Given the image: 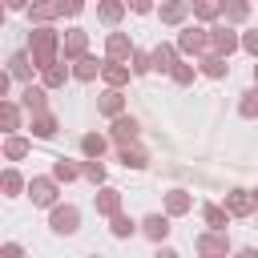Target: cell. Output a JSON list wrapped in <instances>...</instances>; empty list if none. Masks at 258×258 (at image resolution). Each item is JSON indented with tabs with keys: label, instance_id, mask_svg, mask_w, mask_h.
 Segmentation results:
<instances>
[{
	"label": "cell",
	"instance_id": "27",
	"mask_svg": "<svg viewBox=\"0 0 258 258\" xmlns=\"http://www.w3.org/2000/svg\"><path fill=\"white\" fill-rule=\"evenodd\" d=\"M20 113H24V105L20 101H0V121H4V133H16L20 129Z\"/></svg>",
	"mask_w": 258,
	"mask_h": 258
},
{
	"label": "cell",
	"instance_id": "1",
	"mask_svg": "<svg viewBox=\"0 0 258 258\" xmlns=\"http://www.w3.org/2000/svg\"><path fill=\"white\" fill-rule=\"evenodd\" d=\"M28 52H32V60H36V69H48V64L64 60V56H60V32H52L48 24L32 28V36H28Z\"/></svg>",
	"mask_w": 258,
	"mask_h": 258
},
{
	"label": "cell",
	"instance_id": "31",
	"mask_svg": "<svg viewBox=\"0 0 258 258\" xmlns=\"http://www.w3.org/2000/svg\"><path fill=\"white\" fill-rule=\"evenodd\" d=\"M109 141H113V137H105V133H81V153H85V157H101V153L109 149Z\"/></svg>",
	"mask_w": 258,
	"mask_h": 258
},
{
	"label": "cell",
	"instance_id": "28",
	"mask_svg": "<svg viewBox=\"0 0 258 258\" xmlns=\"http://www.w3.org/2000/svg\"><path fill=\"white\" fill-rule=\"evenodd\" d=\"M137 230H141V222H133V218H129V214H121V210L109 218V234H113V238H133Z\"/></svg>",
	"mask_w": 258,
	"mask_h": 258
},
{
	"label": "cell",
	"instance_id": "17",
	"mask_svg": "<svg viewBox=\"0 0 258 258\" xmlns=\"http://www.w3.org/2000/svg\"><path fill=\"white\" fill-rule=\"evenodd\" d=\"M129 73H133V64H121V60H113V56H105V69H101V77H105V85H113V89H121V85H129Z\"/></svg>",
	"mask_w": 258,
	"mask_h": 258
},
{
	"label": "cell",
	"instance_id": "24",
	"mask_svg": "<svg viewBox=\"0 0 258 258\" xmlns=\"http://www.w3.org/2000/svg\"><path fill=\"white\" fill-rule=\"evenodd\" d=\"M117 210H121V189H113V185H101V189H97V214L113 218Z\"/></svg>",
	"mask_w": 258,
	"mask_h": 258
},
{
	"label": "cell",
	"instance_id": "40",
	"mask_svg": "<svg viewBox=\"0 0 258 258\" xmlns=\"http://www.w3.org/2000/svg\"><path fill=\"white\" fill-rule=\"evenodd\" d=\"M242 48L258 60V28H250V32H242Z\"/></svg>",
	"mask_w": 258,
	"mask_h": 258
},
{
	"label": "cell",
	"instance_id": "7",
	"mask_svg": "<svg viewBox=\"0 0 258 258\" xmlns=\"http://www.w3.org/2000/svg\"><path fill=\"white\" fill-rule=\"evenodd\" d=\"M85 52H89V32H85V28H69V32L60 36V56L73 64V60L85 56Z\"/></svg>",
	"mask_w": 258,
	"mask_h": 258
},
{
	"label": "cell",
	"instance_id": "3",
	"mask_svg": "<svg viewBox=\"0 0 258 258\" xmlns=\"http://www.w3.org/2000/svg\"><path fill=\"white\" fill-rule=\"evenodd\" d=\"M177 48H181L185 56H202V52H210V28H202V24L181 28V32H177Z\"/></svg>",
	"mask_w": 258,
	"mask_h": 258
},
{
	"label": "cell",
	"instance_id": "43",
	"mask_svg": "<svg viewBox=\"0 0 258 258\" xmlns=\"http://www.w3.org/2000/svg\"><path fill=\"white\" fill-rule=\"evenodd\" d=\"M125 4H129L133 12H141V16H145V12H153V0H125Z\"/></svg>",
	"mask_w": 258,
	"mask_h": 258
},
{
	"label": "cell",
	"instance_id": "8",
	"mask_svg": "<svg viewBox=\"0 0 258 258\" xmlns=\"http://www.w3.org/2000/svg\"><path fill=\"white\" fill-rule=\"evenodd\" d=\"M194 250L198 254H230V238H226V230H210L206 226V234L194 238Z\"/></svg>",
	"mask_w": 258,
	"mask_h": 258
},
{
	"label": "cell",
	"instance_id": "34",
	"mask_svg": "<svg viewBox=\"0 0 258 258\" xmlns=\"http://www.w3.org/2000/svg\"><path fill=\"white\" fill-rule=\"evenodd\" d=\"M81 177L93 181V185H105V165H101V157H85V161H81Z\"/></svg>",
	"mask_w": 258,
	"mask_h": 258
},
{
	"label": "cell",
	"instance_id": "38",
	"mask_svg": "<svg viewBox=\"0 0 258 258\" xmlns=\"http://www.w3.org/2000/svg\"><path fill=\"white\" fill-rule=\"evenodd\" d=\"M52 177H56V181H77V177H81V165H73V161L60 157V161L52 165Z\"/></svg>",
	"mask_w": 258,
	"mask_h": 258
},
{
	"label": "cell",
	"instance_id": "19",
	"mask_svg": "<svg viewBox=\"0 0 258 258\" xmlns=\"http://www.w3.org/2000/svg\"><path fill=\"white\" fill-rule=\"evenodd\" d=\"M194 8H189V0H165L161 8H157V16H161V24H185V16H189Z\"/></svg>",
	"mask_w": 258,
	"mask_h": 258
},
{
	"label": "cell",
	"instance_id": "2",
	"mask_svg": "<svg viewBox=\"0 0 258 258\" xmlns=\"http://www.w3.org/2000/svg\"><path fill=\"white\" fill-rule=\"evenodd\" d=\"M210 48H214V52H222V56H230V52H238V48H242V36L234 32V24H230V20H214V24H210Z\"/></svg>",
	"mask_w": 258,
	"mask_h": 258
},
{
	"label": "cell",
	"instance_id": "20",
	"mask_svg": "<svg viewBox=\"0 0 258 258\" xmlns=\"http://www.w3.org/2000/svg\"><path fill=\"white\" fill-rule=\"evenodd\" d=\"M105 56H113V60H129V56H133V40H129L125 32H109V40H105Z\"/></svg>",
	"mask_w": 258,
	"mask_h": 258
},
{
	"label": "cell",
	"instance_id": "37",
	"mask_svg": "<svg viewBox=\"0 0 258 258\" xmlns=\"http://www.w3.org/2000/svg\"><path fill=\"white\" fill-rule=\"evenodd\" d=\"M133 77H145V73H153V52H141V48H133Z\"/></svg>",
	"mask_w": 258,
	"mask_h": 258
},
{
	"label": "cell",
	"instance_id": "22",
	"mask_svg": "<svg viewBox=\"0 0 258 258\" xmlns=\"http://www.w3.org/2000/svg\"><path fill=\"white\" fill-rule=\"evenodd\" d=\"M97 113H105V117H117V113H125V97H121V89H105L101 97H97Z\"/></svg>",
	"mask_w": 258,
	"mask_h": 258
},
{
	"label": "cell",
	"instance_id": "32",
	"mask_svg": "<svg viewBox=\"0 0 258 258\" xmlns=\"http://www.w3.org/2000/svg\"><path fill=\"white\" fill-rule=\"evenodd\" d=\"M246 16H250V0H222V20L246 24Z\"/></svg>",
	"mask_w": 258,
	"mask_h": 258
},
{
	"label": "cell",
	"instance_id": "29",
	"mask_svg": "<svg viewBox=\"0 0 258 258\" xmlns=\"http://www.w3.org/2000/svg\"><path fill=\"white\" fill-rule=\"evenodd\" d=\"M177 52H181V48H173V44H157V48H153V69H157V73H173Z\"/></svg>",
	"mask_w": 258,
	"mask_h": 258
},
{
	"label": "cell",
	"instance_id": "12",
	"mask_svg": "<svg viewBox=\"0 0 258 258\" xmlns=\"http://www.w3.org/2000/svg\"><path fill=\"white\" fill-rule=\"evenodd\" d=\"M101 69H105V56L97 60L93 52H85V56H77V60H73V81H97V77H101Z\"/></svg>",
	"mask_w": 258,
	"mask_h": 258
},
{
	"label": "cell",
	"instance_id": "6",
	"mask_svg": "<svg viewBox=\"0 0 258 258\" xmlns=\"http://www.w3.org/2000/svg\"><path fill=\"white\" fill-rule=\"evenodd\" d=\"M109 137H113V145H129V141L141 137V121L129 117V113H117L113 125H109Z\"/></svg>",
	"mask_w": 258,
	"mask_h": 258
},
{
	"label": "cell",
	"instance_id": "11",
	"mask_svg": "<svg viewBox=\"0 0 258 258\" xmlns=\"http://www.w3.org/2000/svg\"><path fill=\"white\" fill-rule=\"evenodd\" d=\"M222 206H226L234 218H250V214H254V194H250V189H242V185H234V189L226 194V202H222Z\"/></svg>",
	"mask_w": 258,
	"mask_h": 258
},
{
	"label": "cell",
	"instance_id": "4",
	"mask_svg": "<svg viewBox=\"0 0 258 258\" xmlns=\"http://www.w3.org/2000/svg\"><path fill=\"white\" fill-rule=\"evenodd\" d=\"M60 181L48 173V177H32L28 181V198H32V206H44V210H52L56 206V198H60V189H56Z\"/></svg>",
	"mask_w": 258,
	"mask_h": 258
},
{
	"label": "cell",
	"instance_id": "13",
	"mask_svg": "<svg viewBox=\"0 0 258 258\" xmlns=\"http://www.w3.org/2000/svg\"><path fill=\"white\" fill-rule=\"evenodd\" d=\"M141 234L149 242H165L169 238V214H145L141 218Z\"/></svg>",
	"mask_w": 258,
	"mask_h": 258
},
{
	"label": "cell",
	"instance_id": "46",
	"mask_svg": "<svg viewBox=\"0 0 258 258\" xmlns=\"http://www.w3.org/2000/svg\"><path fill=\"white\" fill-rule=\"evenodd\" d=\"M254 214H258V189H254Z\"/></svg>",
	"mask_w": 258,
	"mask_h": 258
},
{
	"label": "cell",
	"instance_id": "45",
	"mask_svg": "<svg viewBox=\"0 0 258 258\" xmlns=\"http://www.w3.org/2000/svg\"><path fill=\"white\" fill-rule=\"evenodd\" d=\"M254 85H258V60H254Z\"/></svg>",
	"mask_w": 258,
	"mask_h": 258
},
{
	"label": "cell",
	"instance_id": "42",
	"mask_svg": "<svg viewBox=\"0 0 258 258\" xmlns=\"http://www.w3.org/2000/svg\"><path fill=\"white\" fill-rule=\"evenodd\" d=\"M0 254H4V258H20V254H24V246H20V242H4V250H0Z\"/></svg>",
	"mask_w": 258,
	"mask_h": 258
},
{
	"label": "cell",
	"instance_id": "5",
	"mask_svg": "<svg viewBox=\"0 0 258 258\" xmlns=\"http://www.w3.org/2000/svg\"><path fill=\"white\" fill-rule=\"evenodd\" d=\"M48 226H52V234H77V230H81V210L69 206V202H64V206L56 202L52 214H48Z\"/></svg>",
	"mask_w": 258,
	"mask_h": 258
},
{
	"label": "cell",
	"instance_id": "21",
	"mask_svg": "<svg viewBox=\"0 0 258 258\" xmlns=\"http://www.w3.org/2000/svg\"><path fill=\"white\" fill-rule=\"evenodd\" d=\"M73 77V69H69V60H56V64H48V69H40V85L44 89H60L64 81Z\"/></svg>",
	"mask_w": 258,
	"mask_h": 258
},
{
	"label": "cell",
	"instance_id": "14",
	"mask_svg": "<svg viewBox=\"0 0 258 258\" xmlns=\"http://www.w3.org/2000/svg\"><path fill=\"white\" fill-rule=\"evenodd\" d=\"M117 161H121L125 169H145V165H149V153H145L137 141H129V145H117Z\"/></svg>",
	"mask_w": 258,
	"mask_h": 258
},
{
	"label": "cell",
	"instance_id": "10",
	"mask_svg": "<svg viewBox=\"0 0 258 258\" xmlns=\"http://www.w3.org/2000/svg\"><path fill=\"white\" fill-rule=\"evenodd\" d=\"M198 73H202V77H210V81H222V77H230V64H226V56H222V52H214V48H210V52H202V56H198Z\"/></svg>",
	"mask_w": 258,
	"mask_h": 258
},
{
	"label": "cell",
	"instance_id": "35",
	"mask_svg": "<svg viewBox=\"0 0 258 258\" xmlns=\"http://www.w3.org/2000/svg\"><path fill=\"white\" fill-rule=\"evenodd\" d=\"M238 113H242L246 121H254V117H258V85H250V89L242 93V101H238Z\"/></svg>",
	"mask_w": 258,
	"mask_h": 258
},
{
	"label": "cell",
	"instance_id": "23",
	"mask_svg": "<svg viewBox=\"0 0 258 258\" xmlns=\"http://www.w3.org/2000/svg\"><path fill=\"white\" fill-rule=\"evenodd\" d=\"M56 129H60V121H56V113H36L32 117V137H40V141H48V137H56Z\"/></svg>",
	"mask_w": 258,
	"mask_h": 258
},
{
	"label": "cell",
	"instance_id": "36",
	"mask_svg": "<svg viewBox=\"0 0 258 258\" xmlns=\"http://www.w3.org/2000/svg\"><path fill=\"white\" fill-rule=\"evenodd\" d=\"M0 189H4V198H16L20 189H28L24 185V177L16 173V169H4V177H0Z\"/></svg>",
	"mask_w": 258,
	"mask_h": 258
},
{
	"label": "cell",
	"instance_id": "30",
	"mask_svg": "<svg viewBox=\"0 0 258 258\" xmlns=\"http://www.w3.org/2000/svg\"><path fill=\"white\" fill-rule=\"evenodd\" d=\"M28 149H32V141H28V137H20V133H8V137H4V157H8V161L28 157Z\"/></svg>",
	"mask_w": 258,
	"mask_h": 258
},
{
	"label": "cell",
	"instance_id": "26",
	"mask_svg": "<svg viewBox=\"0 0 258 258\" xmlns=\"http://www.w3.org/2000/svg\"><path fill=\"white\" fill-rule=\"evenodd\" d=\"M125 8H129L125 0H101V4H97V20L113 28V24H121V16H125Z\"/></svg>",
	"mask_w": 258,
	"mask_h": 258
},
{
	"label": "cell",
	"instance_id": "15",
	"mask_svg": "<svg viewBox=\"0 0 258 258\" xmlns=\"http://www.w3.org/2000/svg\"><path fill=\"white\" fill-rule=\"evenodd\" d=\"M60 16V0H32L28 4V20L32 24H52Z\"/></svg>",
	"mask_w": 258,
	"mask_h": 258
},
{
	"label": "cell",
	"instance_id": "9",
	"mask_svg": "<svg viewBox=\"0 0 258 258\" xmlns=\"http://www.w3.org/2000/svg\"><path fill=\"white\" fill-rule=\"evenodd\" d=\"M20 105H24V113H28V117L44 113V109H48V89H44V85H32V81H28V85L20 89Z\"/></svg>",
	"mask_w": 258,
	"mask_h": 258
},
{
	"label": "cell",
	"instance_id": "33",
	"mask_svg": "<svg viewBox=\"0 0 258 258\" xmlns=\"http://www.w3.org/2000/svg\"><path fill=\"white\" fill-rule=\"evenodd\" d=\"M189 8H194V16L206 20V24L222 20V0H189Z\"/></svg>",
	"mask_w": 258,
	"mask_h": 258
},
{
	"label": "cell",
	"instance_id": "44",
	"mask_svg": "<svg viewBox=\"0 0 258 258\" xmlns=\"http://www.w3.org/2000/svg\"><path fill=\"white\" fill-rule=\"evenodd\" d=\"M28 4H32V0H4V8H8V12H20V8H28Z\"/></svg>",
	"mask_w": 258,
	"mask_h": 258
},
{
	"label": "cell",
	"instance_id": "18",
	"mask_svg": "<svg viewBox=\"0 0 258 258\" xmlns=\"http://www.w3.org/2000/svg\"><path fill=\"white\" fill-rule=\"evenodd\" d=\"M194 210V194L189 189H169L165 194V214L169 218H181V214H189Z\"/></svg>",
	"mask_w": 258,
	"mask_h": 258
},
{
	"label": "cell",
	"instance_id": "41",
	"mask_svg": "<svg viewBox=\"0 0 258 258\" xmlns=\"http://www.w3.org/2000/svg\"><path fill=\"white\" fill-rule=\"evenodd\" d=\"M85 12V0H60V16H81Z\"/></svg>",
	"mask_w": 258,
	"mask_h": 258
},
{
	"label": "cell",
	"instance_id": "25",
	"mask_svg": "<svg viewBox=\"0 0 258 258\" xmlns=\"http://www.w3.org/2000/svg\"><path fill=\"white\" fill-rule=\"evenodd\" d=\"M230 218H234V214H230L226 206H214V202H206V206H202V222H206L210 230H226V226H230Z\"/></svg>",
	"mask_w": 258,
	"mask_h": 258
},
{
	"label": "cell",
	"instance_id": "16",
	"mask_svg": "<svg viewBox=\"0 0 258 258\" xmlns=\"http://www.w3.org/2000/svg\"><path fill=\"white\" fill-rule=\"evenodd\" d=\"M32 69H36V60H32V52H12L8 56V73H12V81H32Z\"/></svg>",
	"mask_w": 258,
	"mask_h": 258
},
{
	"label": "cell",
	"instance_id": "39",
	"mask_svg": "<svg viewBox=\"0 0 258 258\" xmlns=\"http://www.w3.org/2000/svg\"><path fill=\"white\" fill-rule=\"evenodd\" d=\"M169 77H173L177 85H194V77H198V64H185V60H177Z\"/></svg>",
	"mask_w": 258,
	"mask_h": 258
}]
</instances>
